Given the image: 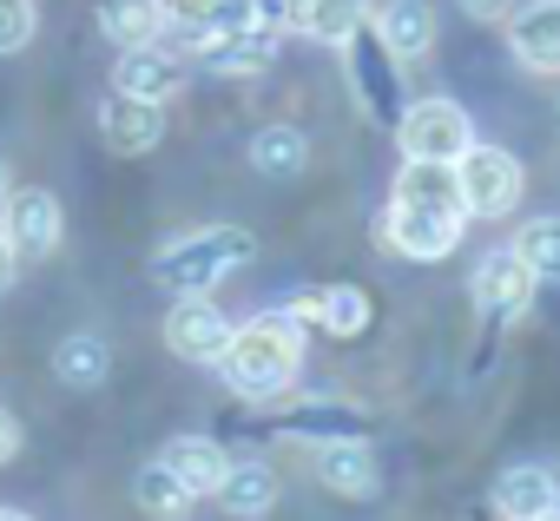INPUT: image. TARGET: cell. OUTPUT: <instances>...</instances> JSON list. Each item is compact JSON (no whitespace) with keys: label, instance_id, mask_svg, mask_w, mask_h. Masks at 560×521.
I'll use <instances>...</instances> for the list:
<instances>
[{"label":"cell","instance_id":"83f0119b","mask_svg":"<svg viewBox=\"0 0 560 521\" xmlns=\"http://www.w3.org/2000/svg\"><path fill=\"white\" fill-rule=\"evenodd\" d=\"M462 14H468V21H488V27H501V21L514 14V0H462Z\"/></svg>","mask_w":560,"mask_h":521},{"label":"cell","instance_id":"d6986e66","mask_svg":"<svg viewBox=\"0 0 560 521\" xmlns=\"http://www.w3.org/2000/svg\"><path fill=\"white\" fill-rule=\"evenodd\" d=\"M172 27L165 0H100V34L119 47H159Z\"/></svg>","mask_w":560,"mask_h":521},{"label":"cell","instance_id":"f1b7e54d","mask_svg":"<svg viewBox=\"0 0 560 521\" xmlns=\"http://www.w3.org/2000/svg\"><path fill=\"white\" fill-rule=\"evenodd\" d=\"M14 455H21V416L0 409V462H14Z\"/></svg>","mask_w":560,"mask_h":521},{"label":"cell","instance_id":"ac0fdd59","mask_svg":"<svg viewBox=\"0 0 560 521\" xmlns=\"http://www.w3.org/2000/svg\"><path fill=\"white\" fill-rule=\"evenodd\" d=\"M317 482H324V488H337V495H350V501L376 495V455L363 449V436L317 442Z\"/></svg>","mask_w":560,"mask_h":521},{"label":"cell","instance_id":"ffe728a7","mask_svg":"<svg viewBox=\"0 0 560 521\" xmlns=\"http://www.w3.org/2000/svg\"><path fill=\"white\" fill-rule=\"evenodd\" d=\"M218 508L237 514V521L270 514V508H277V475H270V462H231L224 482H218Z\"/></svg>","mask_w":560,"mask_h":521},{"label":"cell","instance_id":"9a60e30c","mask_svg":"<svg viewBox=\"0 0 560 521\" xmlns=\"http://www.w3.org/2000/svg\"><path fill=\"white\" fill-rule=\"evenodd\" d=\"M370 27L383 34V47H389L402 67L435 47V8H429V0H383V8L370 14Z\"/></svg>","mask_w":560,"mask_h":521},{"label":"cell","instance_id":"5bb4252c","mask_svg":"<svg viewBox=\"0 0 560 521\" xmlns=\"http://www.w3.org/2000/svg\"><path fill=\"white\" fill-rule=\"evenodd\" d=\"M277 21H284L291 34H304V40L343 47L370 14H363V0H284V8H277Z\"/></svg>","mask_w":560,"mask_h":521},{"label":"cell","instance_id":"cb8c5ba5","mask_svg":"<svg viewBox=\"0 0 560 521\" xmlns=\"http://www.w3.org/2000/svg\"><path fill=\"white\" fill-rule=\"evenodd\" d=\"M250 165H257L264 178H298V172L311 165V146H304L298 126H264V132L250 139Z\"/></svg>","mask_w":560,"mask_h":521},{"label":"cell","instance_id":"8fae6325","mask_svg":"<svg viewBox=\"0 0 560 521\" xmlns=\"http://www.w3.org/2000/svg\"><path fill=\"white\" fill-rule=\"evenodd\" d=\"M508 47L527 73H560V0H527L508 14Z\"/></svg>","mask_w":560,"mask_h":521},{"label":"cell","instance_id":"2e32d148","mask_svg":"<svg viewBox=\"0 0 560 521\" xmlns=\"http://www.w3.org/2000/svg\"><path fill=\"white\" fill-rule=\"evenodd\" d=\"M291 317H298V324H317L324 337H363V331H370V298H363L357 285H324V291L298 298Z\"/></svg>","mask_w":560,"mask_h":521},{"label":"cell","instance_id":"836d02e7","mask_svg":"<svg viewBox=\"0 0 560 521\" xmlns=\"http://www.w3.org/2000/svg\"><path fill=\"white\" fill-rule=\"evenodd\" d=\"M547 521H560V508H553V514H547Z\"/></svg>","mask_w":560,"mask_h":521},{"label":"cell","instance_id":"d4e9b609","mask_svg":"<svg viewBox=\"0 0 560 521\" xmlns=\"http://www.w3.org/2000/svg\"><path fill=\"white\" fill-rule=\"evenodd\" d=\"M514 251L527 257V271H534L540 285H560V218H534V224H521Z\"/></svg>","mask_w":560,"mask_h":521},{"label":"cell","instance_id":"277c9868","mask_svg":"<svg viewBox=\"0 0 560 521\" xmlns=\"http://www.w3.org/2000/svg\"><path fill=\"white\" fill-rule=\"evenodd\" d=\"M343 67H350V86H357V106L376 119V126H389L396 132V119H402V60L383 47V34L363 21L350 40H343Z\"/></svg>","mask_w":560,"mask_h":521},{"label":"cell","instance_id":"7c38bea8","mask_svg":"<svg viewBox=\"0 0 560 521\" xmlns=\"http://www.w3.org/2000/svg\"><path fill=\"white\" fill-rule=\"evenodd\" d=\"M185 86V67L172 47H119V67H113V93H132V100H172Z\"/></svg>","mask_w":560,"mask_h":521},{"label":"cell","instance_id":"e0dca14e","mask_svg":"<svg viewBox=\"0 0 560 521\" xmlns=\"http://www.w3.org/2000/svg\"><path fill=\"white\" fill-rule=\"evenodd\" d=\"M159 462H165L191 495H218V482H224V468H231V455H224L218 436H172Z\"/></svg>","mask_w":560,"mask_h":521},{"label":"cell","instance_id":"d6a6232c","mask_svg":"<svg viewBox=\"0 0 560 521\" xmlns=\"http://www.w3.org/2000/svg\"><path fill=\"white\" fill-rule=\"evenodd\" d=\"M0 521H27V514H14V508H0Z\"/></svg>","mask_w":560,"mask_h":521},{"label":"cell","instance_id":"5b68a950","mask_svg":"<svg viewBox=\"0 0 560 521\" xmlns=\"http://www.w3.org/2000/svg\"><path fill=\"white\" fill-rule=\"evenodd\" d=\"M455 178H462V205H468V218H508V211L521 205V192H527L521 159H514L508 146H481V139L455 159Z\"/></svg>","mask_w":560,"mask_h":521},{"label":"cell","instance_id":"8992f818","mask_svg":"<svg viewBox=\"0 0 560 521\" xmlns=\"http://www.w3.org/2000/svg\"><path fill=\"white\" fill-rule=\"evenodd\" d=\"M396 146H402V159H435V165H455L468 146H475V126H468V113L455 106V100H416V106H402V119H396Z\"/></svg>","mask_w":560,"mask_h":521},{"label":"cell","instance_id":"52a82bcc","mask_svg":"<svg viewBox=\"0 0 560 521\" xmlns=\"http://www.w3.org/2000/svg\"><path fill=\"white\" fill-rule=\"evenodd\" d=\"M0 231H8V244H14L21 265H34V257H54V251H60L67 211H60L54 192L21 185V192H8V205H0Z\"/></svg>","mask_w":560,"mask_h":521},{"label":"cell","instance_id":"484cf974","mask_svg":"<svg viewBox=\"0 0 560 521\" xmlns=\"http://www.w3.org/2000/svg\"><path fill=\"white\" fill-rule=\"evenodd\" d=\"M257 27H277L264 0H211L198 34H257Z\"/></svg>","mask_w":560,"mask_h":521},{"label":"cell","instance_id":"ba28073f","mask_svg":"<svg viewBox=\"0 0 560 521\" xmlns=\"http://www.w3.org/2000/svg\"><path fill=\"white\" fill-rule=\"evenodd\" d=\"M534 271H527V257L514 251V244H501V251H488L481 265H475V304H481V317L501 331V324H514V317H527V304H534Z\"/></svg>","mask_w":560,"mask_h":521},{"label":"cell","instance_id":"4fadbf2b","mask_svg":"<svg viewBox=\"0 0 560 521\" xmlns=\"http://www.w3.org/2000/svg\"><path fill=\"white\" fill-rule=\"evenodd\" d=\"M553 508H560V488L540 462H514L494 475V514L501 521H547Z\"/></svg>","mask_w":560,"mask_h":521},{"label":"cell","instance_id":"f546056e","mask_svg":"<svg viewBox=\"0 0 560 521\" xmlns=\"http://www.w3.org/2000/svg\"><path fill=\"white\" fill-rule=\"evenodd\" d=\"M205 8H211V0H165V14H172L178 27H198V21H205Z\"/></svg>","mask_w":560,"mask_h":521},{"label":"cell","instance_id":"1f68e13d","mask_svg":"<svg viewBox=\"0 0 560 521\" xmlns=\"http://www.w3.org/2000/svg\"><path fill=\"white\" fill-rule=\"evenodd\" d=\"M8 192H14V178H8V159H0V205H8Z\"/></svg>","mask_w":560,"mask_h":521},{"label":"cell","instance_id":"603a6c76","mask_svg":"<svg viewBox=\"0 0 560 521\" xmlns=\"http://www.w3.org/2000/svg\"><path fill=\"white\" fill-rule=\"evenodd\" d=\"M132 501H139L152 521H185L198 495H191V488H185V482H178L165 462H145V468L132 475Z\"/></svg>","mask_w":560,"mask_h":521},{"label":"cell","instance_id":"44dd1931","mask_svg":"<svg viewBox=\"0 0 560 521\" xmlns=\"http://www.w3.org/2000/svg\"><path fill=\"white\" fill-rule=\"evenodd\" d=\"M106 370H113V350H106V337H93V331H73V337L54 350V377H60L67 390H100Z\"/></svg>","mask_w":560,"mask_h":521},{"label":"cell","instance_id":"4316f807","mask_svg":"<svg viewBox=\"0 0 560 521\" xmlns=\"http://www.w3.org/2000/svg\"><path fill=\"white\" fill-rule=\"evenodd\" d=\"M40 14H34V0H0V54H21L34 40Z\"/></svg>","mask_w":560,"mask_h":521},{"label":"cell","instance_id":"6da1fadb","mask_svg":"<svg viewBox=\"0 0 560 521\" xmlns=\"http://www.w3.org/2000/svg\"><path fill=\"white\" fill-rule=\"evenodd\" d=\"M468 231V205H462V178L455 165H435V159H402V178L389 192V218H383V238L416 257V265H435L448 257Z\"/></svg>","mask_w":560,"mask_h":521},{"label":"cell","instance_id":"7402d4cb","mask_svg":"<svg viewBox=\"0 0 560 521\" xmlns=\"http://www.w3.org/2000/svg\"><path fill=\"white\" fill-rule=\"evenodd\" d=\"M284 429L291 436H311V442H343V436H363V416L337 396H311L298 409H284Z\"/></svg>","mask_w":560,"mask_h":521},{"label":"cell","instance_id":"3957f363","mask_svg":"<svg viewBox=\"0 0 560 521\" xmlns=\"http://www.w3.org/2000/svg\"><path fill=\"white\" fill-rule=\"evenodd\" d=\"M257 257V238L244 224H205V231H178L172 244L152 251V285L172 298H205L211 285H224L231 271H244Z\"/></svg>","mask_w":560,"mask_h":521},{"label":"cell","instance_id":"9c48e42d","mask_svg":"<svg viewBox=\"0 0 560 521\" xmlns=\"http://www.w3.org/2000/svg\"><path fill=\"white\" fill-rule=\"evenodd\" d=\"M231 331H237V324H231L211 298H178L172 317H165V350L185 357V363H218L224 344H231Z\"/></svg>","mask_w":560,"mask_h":521},{"label":"cell","instance_id":"4dcf8cb0","mask_svg":"<svg viewBox=\"0 0 560 521\" xmlns=\"http://www.w3.org/2000/svg\"><path fill=\"white\" fill-rule=\"evenodd\" d=\"M21 278V257H14V244H8V231H0V291H8Z\"/></svg>","mask_w":560,"mask_h":521},{"label":"cell","instance_id":"7a4b0ae2","mask_svg":"<svg viewBox=\"0 0 560 521\" xmlns=\"http://www.w3.org/2000/svg\"><path fill=\"white\" fill-rule=\"evenodd\" d=\"M298 363H304V324L291 311H264L250 324L231 331L218 370L224 383L244 396V403H270V396H284L298 383Z\"/></svg>","mask_w":560,"mask_h":521},{"label":"cell","instance_id":"30bf717a","mask_svg":"<svg viewBox=\"0 0 560 521\" xmlns=\"http://www.w3.org/2000/svg\"><path fill=\"white\" fill-rule=\"evenodd\" d=\"M100 139L119 159H139L165 139V106L159 100H132V93H106L100 100Z\"/></svg>","mask_w":560,"mask_h":521}]
</instances>
